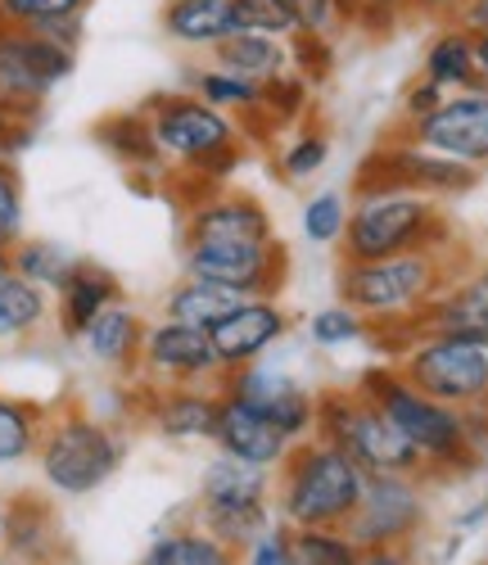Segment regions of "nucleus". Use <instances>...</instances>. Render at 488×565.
I'll return each mask as SVG.
<instances>
[{
    "instance_id": "1",
    "label": "nucleus",
    "mask_w": 488,
    "mask_h": 565,
    "mask_svg": "<svg viewBox=\"0 0 488 565\" xmlns=\"http://www.w3.org/2000/svg\"><path fill=\"white\" fill-rule=\"evenodd\" d=\"M140 114L150 118L155 146L168 163V177H190V181H209L222 185L231 172L244 163V131L226 109H213L200 100L194 90H155L140 105Z\"/></svg>"
},
{
    "instance_id": "2",
    "label": "nucleus",
    "mask_w": 488,
    "mask_h": 565,
    "mask_svg": "<svg viewBox=\"0 0 488 565\" xmlns=\"http://www.w3.org/2000/svg\"><path fill=\"white\" fill-rule=\"evenodd\" d=\"M367 489V470L335 444L308 435L272 470V507L289 530H344Z\"/></svg>"
},
{
    "instance_id": "3",
    "label": "nucleus",
    "mask_w": 488,
    "mask_h": 565,
    "mask_svg": "<svg viewBox=\"0 0 488 565\" xmlns=\"http://www.w3.org/2000/svg\"><path fill=\"white\" fill-rule=\"evenodd\" d=\"M127 461V435L95 416L82 398L51 403L36 444V476L51 498H91L100 493Z\"/></svg>"
},
{
    "instance_id": "4",
    "label": "nucleus",
    "mask_w": 488,
    "mask_h": 565,
    "mask_svg": "<svg viewBox=\"0 0 488 565\" xmlns=\"http://www.w3.org/2000/svg\"><path fill=\"white\" fill-rule=\"evenodd\" d=\"M353 390L367 394V398L407 435V444H412V448L421 452V461H425V476H429V470H462V466H475V461H479V452H475V444H470L466 412H457V407H448V403L421 394L394 362L367 366L358 381H353Z\"/></svg>"
},
{
    "instance_id": "5",
    "label": "nucleus",
    "mask_w": 488,
    "mask_h": 565,
    "mask_svg": "<svg viewBox=\"0 0 488 565\" xmlns=\"http://www.w3.org/2000/svg\"><path fill=\"white\" fill-rule=\"evenodd\" d=\"M448 217L438 200L407 195V191H375L349 200V226L339 241L344 263H375V258H399V254H425L448 245Z\"/></svg>"
},
{
    "instance_id": "6",
    "label": "nucleus",
    "mask_w": 488,
    "mask_h": 565,
    "mask_svg": "<svg viewBox=\"0 0 488 565\" xmlns=\"http://www.w3.org/2000/svg\"><path fill=\"white\" fill-rule=\"evenodd\" d=\"M312 435L335 444L339 452H349L367 476H421L425 480V461L407 444V435L353 385L317 390V430Z\"/></svg>"
},
{
    "instance_id": "7",
    "label": "nucleus",
    "mask_w": 488,
    "mask_h": 565,
    "mask_svg": "<svg viewBox=\"0 0 488 565\" xmlns=\"http://www.w3.org/2000/svg\"><path fill=\"white\" fill-rule=\"evenodd\" d=\"M335 290H339V303H349L362 321L416 317L429 299L448 290L444 249L375 258V263H339Z\"/></svg>"
},
{
    "instance_id": "8",
    "label": "nucleus",
    "mask_w": 488,
    "mask_h": 565,
    "mask_svg": "<svg viewBox=\"0 0 488 565\" xmlns=\"http://www.w3.org/2000/svg\"><path fill=\"white\" fill-rule=\"evenodd\" d=\"M190 515L204 530H213L231 547H250L263 530L276 525V507H272V470L250 466L235 457H213L200 476V493H194Z\"/></svg>"
},
{
    "instance_id": "9",
    "label": "nucleus",
    "mask_w": 488,
    "mask_h": 565,
    "mask_svg": "<svg viewBox=\"0 0 488 565\" xmlns=\"http://www.w3.org/2000/svg\"><path fill=\"white\" fill-rule=\"evenodd\" d=\"M77 51L41 36L32 28L0 23V109H10L19 122H36L45 100L73 77Z\"/></svg>"
},
{
    "instance_id": "10",
    "label": "nucleus",
    "mask_w": 488,
    "mask_h": 565,
    "mask_svg": "<svg viewBox=\"0 0 488 565\" xmlns=\"http://www.w3.org/2000/svg\"><path fill=\"white\" fill-rule=\"evenodd\" d=\"M289 245L263 241V245H244V241H200V245H181V276L209 280L240 299H280L289 286Z\"/></svg>"
},
{
    "instance_id": "11",
    "label": "nucleus",
    "mask_w": 488,
    "mask_h": 565,
    "mask_svg": "<svg viewBox=\"0 0 488 565\" xmlns=\"http://www.w3.org/2000/svg\"><path fill=\"white\" fill-rule=\"evenodd\" d=\"M394 366L407 375L421 394L448 403L457 412L488 407V349L466 340V335L425 331Z\"/></svg>"
},
{
    "instance_id": "12",
    "label": "nucleus",
    "mask_w": 488,
    "mask_h": 565,
    "mask_svg": "<svg viewBox=\"0 0 488 565\" xmlns=\"http://www.w3.org/2000/svg\"><path fill=\"white\" fill-rule=\"evenodd\" d=\"M479 185V172L444 159L434 150H421L412 140H394L384 136L380 146L358 163L353 177V195H375V191H407V195H425V200H453Z\"/></svg>"
},
{
    "instance_id": "13",
    "label": "nucleus",
    "mask_w": 488,
    "mask_h": 565,
    "mask_svg": "<svg viewBox=\"0 0 488 565\" xmlns=\"http://www.w3.org/2000/svg\"><path fill=\"white\" fill-rule=\"evenodd\" d=\"M429 507H425V480L421 476H367L362 502L349 515L344 534L371 552V547H412L425 534Z\"/></svg>"
},
{
    "instance_id": "14",
    "label": "nucleus",
    "mask_w": 488,
    "mask_h": 565,
    "mask_svg": "<svg viewBox=\"0 0 488 565\" xmlns=\"http://www.w3.org/2000/svg\"><path fill=\"white\" fill-rule=\"evenodd\" d=\"M389 136L412 140V146H421V150H434V154L457 159V163L484 172L488 168V90L484 86L448 90L438 109H429L416 122H394Z\"/></svg>"
},
{
    "instance_id": "15",
    "label": "nucleus",
    "mask_w": 488,
    "mask_h": 565,
    "mask_svg": "<svg viewBox=\"0 0 488 565\" xmlns=\"http://www.w3.org/2000/svg\"><path fill=\"white\" fill-rule=\"evenodd\" d=\"M140 385L150 390H168V385H218L226 381L222 358L209 340V331H194L181 321H150L145 331V349H140Z\"/></svg>"
},
{
    "instance_id": "16",
    "label": "nucleus",
    "mask_w": 488,
    "mask_h": 565,
    "mask_svg": "<svg viewBox=\"0 0 488 565\" xmlns=\"http://www.w3.org/2000/svg\"><path fill=\"white\" fill-rule=\"evenodd\" d=\"M226 394L244 398L250 407H258L272 426L289 439V444H299L317 430V390L304 385L299 375H289L285 366L276 362H250V366H240L231 371L226 381H222Z\"/></svg>"
},
{
    "instance_id": "17",
    "label": "nucleus",
    "mask_w": 488,
    "mask_h": 565,
    "mask_svg": "<svg viewBox=\"0 0 488 565\" xmlns=\"http://www.w3.org/2000/svg\"><path fill=\"white\" fill-rule=\"evenodd\" d=\"M131 390H136V412H131L136 426L155 430L168 444H213L218 407H222V390L218 385L150 390V385L131 381Z\"/></svg>"
},
{
    "instance_id": "18",
    "label": "nucleus",
    "mask_w": 488,
    "mask_h": 565,
    "mask_svg": "<svg viewBox=\"0 0 488 565\" xmlns=\"http://www.w3.org/2000/svg\"><path fill=\"white\" fill-rule=\"evenodd\" d=\"M200 241L263 245V241H276V217H272V209L254 191H235V185H222L218 195H209V200L185 209L181 245H200Z\"/></svg>"
},
{
    "instance_id": "19",
    "label": "nucleus",
    "mask_w": 488,
    "mask_h": 565,
    "mask_svg": "<svg viewBox=\"0 0 488 565\" xmlns=\"http://www.w3.org/2000/svg\"><path fill=\"white\" fill-rule=\"evenodd\" d=\"M289 331H295V312H289L280 299H240L213 331V349L222 358V371H240L258 358H267V349H276Z\"/></svg>"
},
{
    "instance_id": "20",
    "label": "nucleus",
    "mask_w": 488,
    "mask_h": 565,
    "mask_svg": "<svg viewBox=\"0 0 488 565\" xmlns=\"http://www.w3.org/2000/svg\"><path fill=\"white\" fill-rule=\"evenodd\" d=\"M0 552H10L28 565H68V534H64V521L55 511V498L45 489L10 493Z\"/></svg>"
},
{
    "instance_id": "21",
    "label": "nucleus",
    "mask_w": 488,
    "mask_h": 565,
    "mask_svg": "<svg viewBox=\"0 0 488 565\" xmlns=\"http://www.w3.org/2000/svg\"><path fill=\"white\" fill-rule=\"evenodd\" d=\"M213 448L222 457H235V461H250V466H267L276 470L289 452V439L272 426V420L250 407L244 398L226 394L222 390V407H218V426H213Z\"/></svg>"
},
{
    "instance_id": "22",
    "label": "nucleus",
    "mask_w": 488,
    "mask_h": 565,
    "mask_svg": "<svg viewBox=\"0 0 488 565\" xmlns=\"http://www.w3.org/2000/svg\"><path fill=\"white\" fill-rule=\"evenodd\" d=\"M145 331H150V317L123 299V303H114V308H105L100 317H95L77 344L86 349V358L100 366V371H109V375H118V381L131 385L136 375H140Z\"/></svg>"
},
{
    "instance_id": "23",
    "label": "nucleus",
    "mask_w": 488,
    "mask_h": 565,
    "mask_svg": "<svg viewBox=\"0 0 488 565\" xmlns=\"http://www.w3.org/2000/svg\"><path fill=\"white\" fill-rule=\"evenodd\" d=\"M127 290H123V280L105 267V263H95V258H77V267L68 271V280L55 290V331L64 340H82L86 335V326L100 317L105 308L123 303Z\"/></svg>"
},
{
    "instance_id": "24",
    "label": "nucleus",
    "mask_w": 488,
    "mask_h": 565,
    "mask_svg": "<svg viewBox=\"0 0 488 565\" xmlns=\"http://www.w3.org/2000/svg\"><path fill=\"white\" fill-rule=\"evenodd\" d=\"M159 32L177 45V51L209 60L231 36V0H163Z\"/></svg>"
},
{
    "instance_id": "25",
    "label": "nucleus",
    "mask_w": 488,
    "mask_h": 565,
    "mask_svg": "<svg viewBox=\"0 0 488 565\" xmlns=\"http://www.w3.org/2000/svg\"><path fill=\"white\" fill-rule=\"evenodd\" d=\"M140 565H244V556H240V547L222 543L213 530H204V525L185 511L181 521L163 525V530L150 539V547H145Z\"/></svg>"
},
{
    "instance_id": "26",
    "label": "nucleus",
    "mask_w": 488,
    "mask_h": 565,
    "mask_svg": "<svg viewBox=\"0 0 488 565\" xmlns=\"http://www.w3.org/2000/svg\"><path fill=\"white\" fill-rule=\"evenodd\" d=\"M95 146H105L109 159H118L127 172H168L159 146H155V131H150V118L140 109H118V114H105L100 122L91 127Z\"/></svg>"
},
{
    "instance_id": "27",
    "label": "nucleus",
    "mask_w": 488,
    "mask_h": 565,
    "mask_svg": "<svg viewBox=\"0 0 488 565\" xmlns=\"http://www.w3.org/2000/svg\"><path fill=\"white\" fill-rule=\"evenodd\" d=\"M55 321V295L23 276H0V349L28 344Z\"/></svg>"
},
{
    "instance_id": "28",
    "label": "nucleus",
    "mask_w": 488,
    "mask_h": 565,
    "mask_svg": "<svg viewBox=\"0 0 488 565\" xmlns=\"http://www.w3.org/2000/svg\"><path fill=\"white\" fill-rule=\"evenodd\" d=\"M421 77H429L434 86L444 90H466L479 82V64H475V32L453 23H438V32L425 45V60H421Z\"/></svg>"
},
{
    "instance_id": "29",
    "label": "nucleus",
    "mask_w": 488,
    "mask_h": 565,
    "mask_svg": "<svg viewBox=\"0 0 488 565\" xmlns=\"http://www.w3.org/2000/svg\"><path fill=\"white\" fill-rule=\"evenodd\" d=\"M209 60L226 73L250 77V82H267L276 73H289V41L263 36V32H231Z\"/></svg>"
},
{
    "instance_id": "30",
    "label": "nucleus",
    "mask_w": 488,
    "mask_h": 565,
    "mask_svg": "<svg viewBox=\"0 0 488 565\" xmlns=\"http://www.w3.org/2000/svg\"><path fill=\"white\" fill-rule=\"evenodd\" d=\"M45 416H51V403H36V398L0 390V470L28 466L36 457Z\"/></svg>"
},
{
    "instance_id": "31",
    "label": "nucleus",
    "mask_w": 488,
    "mask_h": 565,
    "mask_svg": "<svg viewBox=\"0 0 488 565\" xmlns=\"http://www.w3.org/2000/svg\"><path fill=\"white\" fill-rule=\"evenodd\" d=\"M240 303V295L222 290V286H209V280H194V276H181L177 286H168V295L159 299V317L168 321H181V326H194V331H213V326Z\"/></svg>"
},
{
    "instance_id": "32",
    "label": "nucleus",
    "mask_w": 488,
    "mask_h": 565,
    "mask_svg": "<svg viewBox=\"0 0 488 565\" xmlns=\"http://www.w3.org/2000/svg\"><path fill=\"white\" fill-rule=\"evenodd\" d=\"M258 86L263 82H250V77H240V73H226L218 68L213 60H194L181 68V90H194L200 100H209L213 109H226L231 118L240 114H250L258 105Z\"/></svg>"
},
{
    "instance_id": "33",
    "label": "nucleus",
    "mask_w": 488,
    "mask_h": 565,
    "mask_svg": "<svg viewBox=\"0 0 488 565\" xmlns=\"http://www.w3.org/2000/svg\"><path fill=\"white\" fill-rule=\"evenodd\" d=\"M10 267H14V276H23V280H32V286H41V290H60L64 280H68V271L77 267V254L73 249H64L60 241H41V235H19V241L10 245Z\"/></svg>"
},
{
    "instance_id": "34",
    "label": "nucleus",
    "mask_w": 488,
    "mask_h": 565,
    "mask_svg": "<svg viewBox=\"0 0 488 565\" xmlns=\"http://www.w3.org/2000/svg\"><path fill=\"white\" fill-rule=\"evenodd\" d=\"M258 109L267 114V122L276 131H289V127H299L317 114V100H312V82L304 73H276L258 86Z\"/></svg>"
},
{
    "instance_id": "35",
    "label": "nucleus",
    "mask_w": 488,
    "mask_h": 565,
    "mask_svg": "<svg viewBox=\"0 0 488 565\" xmlns=\"http://www.w3.org/2000/svg\"><path fill=\"white\" fill-rule=\"evenodd\" d=\"M326 159H330V131H326V122H321V118L312 114L308 122L289 127V136L280 140L276 168H280L285 185H299V181L317 177V172L326 168Z\"/></svg>"
},
{
    "instance_id": "36",
    "label": "nucleus",
    "mask_w": 488,
    "mask_h": 565,
    "mask_svg": "<svg viewBox=\"0 0 488 565\" xmlns=\"http://www.w3.org/2000/svg\"><path fill=\"white\" fill-rule=\"evenodd\" d=\"M295 561L299 565H358L362 547L344 530H295Z\"/></svg>"
},
{
    "instance_id": "37",
    "label": "nucleus",
    "mask_w": 488,
    "mask_h": 565,
    "mask_svg": "<svg viewBox=\"0 0 488 565\" xmlns=\"http://www.w3.org/2000/svg\"><path fill=\"white\" fill-rule=\"evenodd\" d=\"M91 0H0V23L6 28H45L60 19H86Z\"/></svg>"
},
{
    "instance_id": "38",
    "label": "nucleus",
    "mask_w": 488,
    "mask_h": 565,
    "mask_svg": "<svg viewBox=\"0 0 488 565\" xmlns=\"http://www.w3.org/2000/svg\"><path fill=\"white\" fill-rule=\"evenodd\" d=\"M231 32H263V36H295V14L285 0H231Z\"/></svg>"
},
{
    "instance_id": "39",
    "label": "nucleus",
    "mask_w": 488,
    "mask_h": 565,
    "mask_svg": "<svg viewBox=\"0 0 488 565\" xmlns=\"http://www.w3.org/2000/svg\"><path fill=\"white\" fill-rule=\"evenodd\" d=\"M349 226V200L339 191H321L304 204V235L312 245H339Z\"/></svg>"
},
{
    "instance_id": "40",
    "label": "nucleus",
    "mask_w": 488,
    "mask_h": 565,
    "mask_svg": "<svg viewBox=\"0 0 488 565\" xmlns=\"http://www.w3.org/2000/svg\"><path fill=\"white\" fill-rule=\"evenodd\" d=\"M308 340H312L317 349H344V344L367 340V321H362L349 303H330V308L312 312V321H308Z\"/></svg>"
},
{
    "instance_id": "41",
    "label": "nucleus",
    "mask_w": 488,
    "mask_h": 565,
    "mask_svg": "<svg viewBox=\"0 0 488 565\" xmlns=\"http://www.w3.org/2000/svg\"><path fill=\"white\" fill-rule=\"evenodd\" d=\"M289 68L304 73L312 86L326 82V77L335 73V36L295 32V36H289Z\"/></svg>"
},
{
    "instance_id": "42",
    "label": "nucleus",
    "mask_w": 488,
    "mask_h": 565,
    "mask_svg": "<svg viewBox=\"0 0 488 565\" xmlns=\"http://www.w3.org/2000/svg\"><path fill=\"white\" fill-rule=\"evenodd\" d=\"M23 235V181L14 172V163L0 159V245H14Z\"/></svg>"
},
{
    "instance_id": "43",
    "label": "nucleus",
    "mask_w": 488,
    "mask_h": 565,
    "mask_svg": "<svg viewBox=\"0 0 488 565\" xmlns=\"http://www.w3.org/2000/svg\"><path fill=\"white\" fill-rule=\"evenodd\" d=\"M240 556H244V565H299L295 561V530L276 521L272 530H263Z\"/></svg>"
},
{
    "instance_id": "44",
    "label": "nucleus",
    "mask_w": 488,
    "mask_h": 565,
    "mask_svg": "<svg viewBox=\"0 0 488 565\" xmlns=\"http://www.w3.org/2000/svg\"><path fill=\"white\" fill-rule=\"evenodd\" d=\"M289 14H295V32H312V36H339V14L335 0H285Z\"/></svg>"
},
{
    "instance_id": "45",
    "label": "nucleus",
    "mask_w": 488,
    "mask_h": 565,
    "mask_svg": "<svg viewBox=\"0 0 488 565\" xmlns=\"http://www.w3.org/2000/svg\"><path fill=\"white\" fill-rule=\"evenodd\" d=\"M444 96H448L444 86H434L429 77H416V82L403 90V109H399V122H416V118H425L429 109H438V105H444Z\"/></svg>"
},
{
    "instance_id": "46",
    "label": "nucleus",
    "mask_w": 488,
    "mask_h": 565,
    "mask_svg": "<svg viewBox=\"0 0 488 565\" xmlns=\"http://www.w3.org/2000/svg\"><path fill=\"white\" fill-rule=\"evenodd\" d=\"M32 127H36V122H19L10 109H0V159L10 163V159L28 146V140H32Z\"/></svg>"
},
{
    "instance_id": "47",
    "label": "nucleus",
    "mask_w": 488,
    "mask_h": 565,
    "mask_svg": "<svg viewBox=\"0 0 488 565\" xmlns=\"http://www.w3.org/2000/svg\"><path fill=\"white\" fill-rule=\"evenodd\" d=\"M466 10V0H412V14L429 23H453Z\"/></svg>"
},
{
    "instance_id": "48",
    "label": "nucleus",
    "mask_w": 488,
    "mask_h": 565,
    "mask_svg": "<svg viewBox=\"0 0 488 565\" xmlns=\"http://www.w3.org/2000/svg\"><path fill=\"white\" fill-rule=\"evenodd\" d=\"M358 565H421V561L412 547H371V552H362Z\"/></svg>"
},
{
    "instance_id": "49",
    "label": "nucleus",
    "mask_w": 488,
    "mask_h": 565,
    "mask_svg": "<svg viewBox=\"0 0 488 565\" xmlns=\"http://www.w3.org/2000/svg\"><path fill=\"white\" fill-rule=\"evenodd\" d=\"M457 23L470 28V32H488V0H466V10L457 14Z\"/></svg>"
},
{
    "instance_id": "50",
    "label": "nucleus",
    "mask_w": 488,
    "mask_h": 565,
    "mask_svg": "<svg viewBox=\"0 0 488 565\" xmlns=\"http://www.w3.org/2000/svg\"><path fill=\"white\" fill-rule=\"evenodd\" d=\"M475 64H479V82L475 86L488 90V32H475Z\"/></svg>"
},
{
    "instance_id": "51",
    "label": "nucleus",
    "mask_w": 488,
    "mask_h": 565,
    "mask_svg": "<svg viewBox=\"0 0 488 565\" xmlns=\"http://www.w3.org/2000/svg\"><path fill=\"white\" fill-rule=\"evenodd\" d=\"M470 326H479V331H488V303L475 312V321H470ZM444 335H448V331H444Z\"/></svg>"
},
{
    "instance_id": "52",
    "label": "nucleus",
    "mask_w": 488,
    "mask_h": 565,
    "mask_svg": "<svg viewBox=\"0 0 488 565\" xmlns=\"http://www.w3.org/2000/svg\"><path fill=\"white\" fill-rule=\"evenodd\" d=\"M10 271H14V267H10V249L0 245V276H10Z\"/></svg>"
},
{
    "instance_id": "53",
    "label": "nucleus",
    "mask_w": 488,
    "mask_h": 565,
    "mask_svg": "<svg viewBox=\"0 0 488 565\" xmlns=\"http://www.w3.org/2000/svg\"><path fill=\"white\" fill-rule=\"evenodd\" d=\"M6 502H10V493L0 489V534H6Z\"/></svg>"
},
{
    "instance_id": "54",
    "label": "nucleus",
    "mask_w": 488,
    "mask_h": 565,
    "mask_svg": "<svg viewBox=\"0 0 488 565\" xmlns=\"http://www.w3.org/2000/svg\"><path fill=\"white\" fill-rule=\"evenodd\" d=\"M0 565H28V561H19V556H10V552H0Z\"/></svg>"
}]
</instances>
